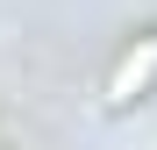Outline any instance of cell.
<instances>
[{"mask_svg":"<svg viewBox=\"0 0 157 150\" xmlns=\"http://www.w3.org/2000/svg\"><path fill=\"white\" fill-rule=\"evenodd\" d=\"M150 71H157V36H143V50H128V57L114 64V79H107V100L121 107V100H136L150 86Z\"/></svg>","mask_w":157,"mask_h":150,"instance_id":"cell-1","label":"cell"}]
</instances>
